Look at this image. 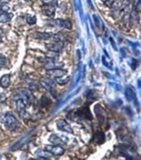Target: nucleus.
<instances>
[{
  "label": "nucleus",
  "mask_w": 141,
  "mask_h": 160,
  "mask_svg": "<svg viewBox=\"0 0 141 160\" xmlns=\"http://www.w3.org/2000/svg\"><path fill=\"white\" fill-rule=\"evenodd\" d=\"M13 98H14V100H23L26 105H31L34 101V96L33 95V93L31 92V90L25 89V88L16 91L15 94L13 95Z\"/></svg>",
  "instance_id": "1"
},
{
  "label": "nucleus",
  "mask_w": 141,
  "mask_h": 160,
  "mask_svg": "<svg viewBox=\"0 0 141 160\" xmlns=\"http://www.w3.org/2000/svg\"><path fill=\"white\" fill-rule=\"evenodd\" d=\"M3 122L4 126L11 131H15L18 127V122L15 116L11 112H6L3 117Z\"/></svg>",
  "instance_id": "2"
},
{
  "label": "nucleus",
  "mask_w": 141,
  "mask_h": 160,
  "mask_svg": "<svg viewBox=\"0 0 141 160\" xmlns=\"http://www.w3.org/2000/svg\"><path fill=\"white\" fill-rule=\"evenodd\" d=\"M41 63H42L43 67L47 70L53 69V68H60L63 66L62 63L57 62L55 58H49V57H47L44 60H41Z\"/></svg>",
  "instance_id": "3"
},
{
  "label": "nucleus",
  "mask_w": 141,
  "mask_h": 160,
  "mask_svg": "<svg viewBox=\"0 0 141 160\" xmlns=\"http://www.w3.org/2000/svg\"><path fill=\"white\" fill-rule=\"evenodd\" d=\"M49 26H58L60 28H64V29H72V23L69 20H66V19H55V20H51L47 23Z\"/></svg>",
  "instance_id": "4"
},
{
  "label": "nucleus",
  "mask_w": 141,
  "mask_h": 160,
  "mask_svg": "<svg viewBox=\"0 0 141 160\" xmlns=\"http://www.w3.org/2000/svg\"><path fill=\"white\" fill-rule=\"evenodd\" d=\"M67 74H68L67 70L62 69V68H60L47 70V74L48 75V77H50V78H60V77H62V76L66 75Z\"/></svg>",
  "instance_id": "5"
},
{
  "label": "nucleus",
  "mask_w": 141,
  "mask_h": 160,
  "mask_svg": "<svg viewBox=\"0 0 141 160\" xmlns=\"http://www.w3.org/2000/svg\"><path fill=\"white\" fill-rule=\"evenodd\" d=\"M63 47H64V42L56 41V40H54V42H52V43L46 44V48H47V50L55 52H61Z\"/></svg>",
  "instance_id": "6"
},
{
  "label": "nucleus",
  "mask_w": 141,
  "mask_h": 160,
  "mask_svg": "<svg viewBox=\"0 0 141 160\" xmlns=\"http://www.w3.org/2000/svg\"><path fill=\"white\" fill-rule=\"evenodd\" d=\"M49 152H51L52 155L54 156H62L65 153L64 148H62L60 145H47L45 148Z\"/></svg>",
  "instance_id": "7"
},
{
  "label": "nucleus",
  "mask_w": 141,
  "mask_h": 160,
  "mask_svg": "<svg viewBox=\"0 0 141 160\" xmlns=\"http://www.w3.org/2000/svg\"><path fill=\"white\" fill-rule=\"evenodd\" d=\"M16 101V105H17V110L19 116L23 118L26 119V116H27V112H26V104L25 102L21 99H17Z\"/></svg>",
  "instance_id": "8"
},
{
  "label": "nucleus",
  "mask_w": 141,
  "mask_h": 160,
  "mask_svg": "<svg viewBox=\"0 0 141 160\" xmlns=\"http://www.w3.org/2000/svg\"><path fill=\"white\" fill-rule=\"evenodd\" d=\"M39 83H40V85L44 88H46L47 90L50 91L51 93L54 91L55 82L50 77H42V78L40 79V81H39Z\"/></svg>",
  "instance_id": "9"
},
{
  "label": "nucleus",
  "mask_w": 141,
  "mask_h": 160,
  "mask_svg": "<svg viewBox=\"0 0 141 160\" xmlns=\"http://www.w3.org/2000/svg\"><path fill=\"white\" fill-rule=\"evenodd\" d=\"M56 126H57V128L60 130H61V131L68 132V133H70V134H73V133H74L71 126L69 125V123L65 121V120H63V119H59V120H57V121H56Z\"/></svg>",
  "instance_id": "10"
},
{
  "label": "nucleus",
  "mask_w": 141,
  "mask_h": 160,
  "mask_svg": "<svg viewBox=\"0 0 141 160\" xmlns=\"http://www.w3.org/2000/svg\"><path fill=\"white\" fill-rule=\"evenodd\" d=\"M41 12L44 15H46L48 18H53L55 14V7L52 5H47L44 4L41 7Z\"/></svg>",
  "instance_id": "11"
},
{
  "label": "nucleus",
  "mask_w": 141,
  "mask_h": 160,
  "mask_svg": "<svg viewBox=\"0 0 141 160\" xmlns=\"http://www.w3.org/2000/svg\"><path fill=\"white\" fill-rule=\"evenodd\" d=\"M124 95H125V98L127 99V101L131 102L133 101L134 99H136V94H135V91L132 86H127L125 88V90H124Z\"/></svg>",
  "instance_id": "12"
},
{
  "label": "nucleus",
  "mask_w": 141,
  "mask_h": 160,
  "mask_svg": "<svg viewBox=\"0 0 141 160\" xmlns=\"http://www.w3.org/2000/svg\"><path fill=\"white\" fill-rule=\"evenodd\" d=\"M77 115L79 117H81V118H84V119H88V120L92 119L91 113H90V109H89L88 107H84V108H81V109H79L77 111Z\"/></svg>",
  "instance_id": "13"
},
{
  "label": "nucleus",
  "mask_w": 141,
  "mask_h": 160,
  "mask_svg": "<svg viewBox=\"0 0 141 160\" xmlns=\"http://www.w3.org/2000/svg\"><path fill=\"white\" fill-rule=\"evenodd\" d=\"M28 139H29V135H26L25 136L24 138H22L21 139H19V140H18L16 143L13 144L12 148H11V150H13V151H15V150H18V149H19V148H21L25 143L28 141Z\"/></svg>",
  "instance_id": "14"
},
{
  "label": "nucleus",
  "mask_w": 141,
  "mask_h": 160,
  "mask_svg": "<svg viewBox=\"0 0 141 160\" xmlns=\"http://www.w3.org/2000/svg\"><path fill=\"white\" fill-rule=\"evenodd\" d=\"M49 142L52 143L53 144H55V145H63L65 144L63 140L61 138V137H59L58 135L55 134H52L50 137H49Z\"/></svg>",
  "instance_id": "15"
},
{
  "label": "nucleus",
  "mask_w": 141,
  "mask_h": 160,
  "mask_svg": "<svg viewBox=\"0 0 141 160\" xmlns=\"http://www.w3.org/2000/svg\"><path fill=\"white\" fill-rule=\"evenodd\" d=\"M11 85V77L10 74H4L0 79V86L3 88H7Z\"/></svg>",
  "instance_id": "16"
},
{
  "label": "nucleus",
  "mask_w": 141,
  "mask_h": 160,
  "mask_svg": "<svg viewBox=\"0 0 141 160\" xmlns=\"http://www.w3.org/2000/svg\"><path fill=\"white\" fill-rule=\"evenodd\" d=\"M96 114H97V119L99 120L100 122H103L104 121V117H105V111H104V109H103L101 106H96Z\"/></svg>",
  "instance_id": "17"
},
{
  "label": "nucleus",
  "mask_w": 141,
  "mask_h": 160,
  "mask_svg": "<svg viewBox=\"0 0 141 160\" xmlns=\"http://www.w3.org/2000/svg\"><path fill=\"white\" fill-rule=\"evenodd\" d=\"M35 155L39 158H50L53 155H52L51 152H49L47 150H42V149H38L36 152H35Z\"/></svg>",
  "instance_id": "18"
},
{
  "label": "nucleus",
  "mask_w": 141,
  "mask_h": 160,
  "mask_svg": "<svg viewBox=\"0 0 141 160\" xmlns=\"http://www.w3.org/2000/svg\"><path fill=\"white\" fill-rule=\"evenodd\" d=\"M81 65H79L77 67L76 70L75 72V75L73 77V82H72V86L74 87L76 84L78 83L79 80L81 79Z\"/></svg>",
  "instance_id": "19"
},
{
  "label": "nucleus",
  "mask_w": 141,
  "mask_h": 160,
  "mask_svg": "<svg viewBox=\"0 0 141 160\" xmlns=\"http://www.w3.org/2000/svg\"><path fill=\"white\" fill-rule=\"evenodd\" d=\"M54 33L52 32H35L34 37L40 39H49L53 38Z\"/></svg>",
  "instance_id": "20"
},
{
  "label": "nucleus",
  "mask_w": 141,
  "mask_h": 160,
  "mask_svg": "<svg viewBox=\"0 0 141 160\" xmlns=\"http://www.w3.org/2000/svg\"><path fill=\"white\" fill-rule=\"evenodd\" d=\"M12 18V14L9 13V12H4L0 14V22L1 23H6L9 22Z\"/></svg>",
  "instance_id": "21"
},
{
  "label": "nucleus",
  "mask_w": 141,
  "mask_h": 160,
  "mask_svg": "<svg viewBox=\"0 0 141 160\" xmlns=\"http://www.w3.org/2000/svg\"><path fill=\"white\" fill-rule=\"evenodd\" d=\"M93 18H94L95 26H97V28H99V29L103 30V23L102 21V19L98 16H97V15H93Z\"/></svg>",
  "instance_id": "22"
},
{
  "label": "nucleus",
  "mask_w": 141,
  "mask_h": 160,
  "mask_svg": "<svg viewBox=\"0 0 141 160\" xmlns=\"http://www.w3.org/2000/svg\"><path fill=\"white\" fill-rule=\"evenodd\" d=\"M94 139L97 143H103L105 140V137H104V134L103 132H97Z\"/></svg>",
  "instance_id": "23"
},
{
  "label": "nucleus",
  "mask_w": 141,
  "mask_h": 160,
  "mask_svg": "<svg viewBox=\"0 0 141 160\" xmlns=\"http://www.w3.org/2000/svg\"><path fill=\"white\" fill-rule=\"evenodd\" d=\"M55 82L60 84V85H66L68 84V82H69V77H66V75L62 76V77H60V78H56Z\"/></svg>",
  "instance_id": "24"
},
{
  "label": "nucleus",
  "mask_w": 141,
  "mask_h": 160,
  "mask_svg": "<svg viewBox=\"0 0 141 160\" xmlns=\"http://www.w3.org/2000/svg\"><path fill=\"white\" fill-rule=\"evenodd\" d=\"M102 62H103V66H105L106 68H110V69L112 68V62H111V61L108 57H102Z\"/></svg>",
  "instance_id": "25"
},
{
  "label": "nucleus",
  "mask_w": 141,
  "mask_h": 160,
  "mask_svg": "<svg viewBox=\"0 0 141 160\" xmlns=\"http://www.w3.org/2000/svg\"><path fill=\"white\" fill-rule=\"evenodd\" d=\"M43 4H47V5H52L55 6L58 4V0H41Z\"/></svg>",
  "instance_id": "26"
},
{
  "label": "nucleus",
  "mask_w": 141,
  "mask_h": 160,
  "mask_svg": "<svg viewBox=\"0 0 141 160\" xmlns=\"http://www.w3.org/2000/svg\"><path fill=\"white\" fill-rule=\"evenodd\" d=\"M6 63H7L6 58H5L4 55L0 54V68H2V67H4V66L6 65Z\"/></svg>",
  "instance_id": "27"
},
{
  "label": "nucleus",
  "mask_w": 141,
  "mask_h": 160,
  "mask_svg": "<svg viewBox=\"0 0 141 160\" xmlns=\"http://www.w3.org/2000/svg\"><path fill=\"white\" fill-rule=\"evenodd\" d=\"M103 2V4L106 5L107 7H110L111 8V6H112V4L115 3L116 0H102Z\"/></svg>",
  "instance_id": "28"
},
{
  "label": "nucleus",
  "mask_w": 141,
  "mask_h": 160,
  "mask_svg": "<svg viewBox=\"0 0 141 160\" xmlns=\"http://www.w3.org/2000/svg\"><path fill=\"white\" fill-rule=\"evenodd\" d=\"M37 21V18L35 16H29V17L27 18V22L31 24V25H33V24H35Z\"/></svg>",
  "instance_id": "29"
},
{
  "label": "nucleus",
  "mask_w": 141,
  "mask_h": 160,
  "mask_svg": "<svg viewBox=\"0 0 141 160\" xmlns=\"http://www.w3.org/2000/svg\"><path fill=\"white\" fill-rule=\"evenodd\" d=\"M110 42H111V46H112V48H114V50H118V48H117V46H116V43L115 41H114V39H113V38H110Z\"/></svg>",
  "instance_id": "30"
},
{
  "label": "nucleus",
  "mask_w": 141,
  "mask_h": 160,
  "mask_svg": "<svg viewBox=\"0 0 141 160\" xmlns=\"http://www.w3.org/2000/svg\"><path fill=\"white\" fill-rule=\"evenodd\" d=\"M88 3H89V4L90 5V7L92 9H94V6H93V4H92V2H91V0H88Z\"/></svg>",
  "instance_id": "31"
},
{
  "label": "nucleus",
  "mask_w": 141,
  "mask_h": 160,
  "mask_svg": "<svg viewBox=\"0 0 141 160\" xmlns=\"http://www.w3.org/2000/svg\"><path fill=\"white\" fill-rule=\"evenodd\" d=\"M11 0H0V4H3V3H6V2H10Z\"/></svg>",
  "instance_id": "32"
},
{
  "label": "nucleus",
  "mask_w": 141,
  "mask_h": 160,
  "mask_svg": "<svg viewBox=\"0 0 141 160\" xmlns=\"http://www.w3.org/2000/svg\"><path fill=\"white\" fill-rule=\"evenodd\" d=\"M1 39H1V36H0V42H1Z\"/></svg>",
  "instance_id": "33"
},
{
  "label": "nucleus",
  "mask_w": 141,
  "mask_h": 160,
  "mask_svg": "<svg viewBox=\"0 0 141 160\" xmlns=\"http://www.w3.org/2000/svg\"><path fill=\"white\" fill-rule=\"evenodd\" d=\"M24 1H31V0H24Z\"/></svg>",
  "instance_id": "34"
}]
</instances>
